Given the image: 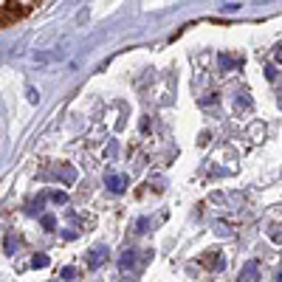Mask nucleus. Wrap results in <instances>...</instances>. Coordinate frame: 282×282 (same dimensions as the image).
Wrapping results in <instances>:
<instances>
[{"instance_id":"f257e3e1","label":"nucleus","mask_w":282,"mask_h":282,"mask_svg":"<svg viewBox=\"0 0 282 282\" xmlns=\"http://www.w3.org/2000/svg\"><path fill=\"white\" fill-rule=\"evenodd\" d=\"M34 6H37V3H0V29H3V25H12L14 20H20V17H25Z\"/></svg>"},{"instance_id":"f03ea898","label":"nucleus","mask_w":282,"mask_h":282,"mask_svg":"<svg viewBox=\"0 0 282 282\" xmlns=\"http://www.w3.org/2000/svg\"><path fill=\"white\" fill-rule=\"evenodd\" d=\"M237 279H240V282H260V263H257V260H248V263H243Z\"/></svg>"},{"instance_id":"7ed1b4c3","label":"nucleus","mask_w":282,"mask_h":282,"mask_svg":"<svg viewBox=\"0 0 282 282\" xmlns=\"http://www.w3.org/2000/svg\"><path fill=\"white\" fill-rule=\"evenodd\" d=\"M107 260V245H93L91 248V254H88V268L91 271H96L99 265Z\"/></svg>"},{"instance_id":"20e7f679","label":"nucleus","mask_w":282,"mask_h":282,"mask_svg":"<svg viewBox=\"0 0 282 282\" xmlns=\"http://www.w3.org/2000/svg\"><path fill=\"white\" fill-rule=\"evenodd\" d=\"M104 184H107V189H110V192H116V195H119V192H124V186H127V178H124V175H113V172H110V175L104 178Z\"/></svg>"},{"instance_id":"39448f33","label":"nucleus","mask_w":282,"mask_h":282,"mask_svg":"<svg viewBox=\"0 0 282 282\" xmlns=\"http://www.w3.org/2000/svg\"><path fill=\"white\" fill-rule=\"evenodd\" d=\"M220 68H223V71H234V68H243V57L220 54Z\"/></svg>"},{"instance_id":"423d86ee","label":"nucleus","mask_w":282,"mask_h":282,"mask_svg":"<svg viewBox=\"0 0 282 282\" xmlns=\"http://www.w3.org/2000/svg\"><path fill=\"white\" fill-rule=\"evenodd\" d=\"M57 178L65 181V184H74V181H76V170H74V166H62V170H57Z\"/></svg>"},{"instance_id":"0eeeda50","label":"nucleus","mask_w":282,"mask_h":282,"mask_svg":"<svg viewBox=\"0 0 282 282\" xmlns=\"http://www.w3.org/2000/svg\"><path fill=\"white\" fill-rule=\"evenodd\" d=\"M133 265H135V251H124V257L119 260V268L127 271V268H133Z\"/></svg>"},{"instance_id":"6e6552de","label":"nucleus","mask_w":282,"mask_h":282,"mask_svg":"<svg viewBox=\"0 0 282 282\" xmlns=\"http://www.w3.org/2000/svg\"><path fill=\"white\" fill-rule=\"evenodd\" d=\"M203 265H209V268H217V271H220L223 265H226V260H223L220 254H212V257H206V260H203Z\"/></svg>"},{"instance_id":"1a4fd4ad","label":"nucleus","mask_w":282,"mask_h":282,"mask_svg":"<svg viewBox=\"0 0 282 282\" xmlns=\"http://www.w3.org/2000/svg\"><path fill=\"white\" fill-rule=\"evenodd\" d=\"M48 263H51L48 254H34V257H31V265H34V268H45Z\"/></svg>"},{"instance_id":"9d476101","label":"nucleus","mask_w":282,"mask_h":282,"mask_svg":"<svg viewBox=\"0 0 282 282\" xmlns=\"http://www.w3.org/2000/svg\"><path fill=\"white\" fill-rule=\"evenodd\" d=\"M40 223H43L45 232H54V229H57V217L54 215H43V217H40Z\"/></svg>"},{"instance_id":"9b49d317","label":"nucleus","mask_w":282,"mask_h":282,"mask_svg":"<svg viewBox=\"0 0 282 282\" xmlns=\"http://www.w3.org/2000/svg\"><path fill=\"white\" fill-rule=\"evenodd\" d=\"M268 237H271V243H276V245H282V226H271V232H268Z\"/></svg>"},{"instance_id":"f8f14e48","label":"nucleus","mask_w":282,"mask_h":282,"mask_svg":"<svg viewBox=\"0 0 282 282\" xmlns=\"http://www.w3.org/2000/svg\"><path fill=\"white\" fill-rule=\"evenodd\" d=\"M51 203H57V206H65V203H68V195H65V192H51Z\"/></svg>"},{"instance_id":"ddd939ff","label":"nucleus","mask_w":282,"mask_h":282,"mask_svg":"<svg viewBox=\"0 0 282 282\" xmlns=\"http://www.w3.org/2000/svg\"><path fill=\"white\" fill-rule=\"evenodd\" d=\"M60 276H62V279H74L76 271H74V268H62V271H60Z\"/></svg>"},{"instance_id":"4468645a","label":"nucleus","mask_w":282,"mask_h":282,"mask_svg":"<svg viewBox=\"0 0 282 282\" xmlns=\"http://www.w3.org/2000/svg\"><path fill=\"white\" fill-rule=\"evenodd\" d=\"M265 76H268V82L276 79V68L274 65H265Z\"/></svg>"},{"instance_id":"2eb2a0df","label":"nucleus","mask_w":282,"mask_h":282,"mask_svg":"<svg viewBox=\"0 0 282 282\" xmlns=\"http://www.w3.org/2000/svg\"><path fill=\"white\" fill-rule=\"evenodd\" d=\"M237 107H251V99H248V96H243V93H240V99H237Z\"/></svg>"},{"instance_id":"dca6fc26","label":"nucleus","mask_w":282,"mask_h":282,"mask_svg":"<svg viewBox=\"0 0 282 282\" xmlns=\"http://www.w3.org/2000/svg\"><path fill=\"white\" fill-rule=\"evenodd\" d=\"M76 234H79L76 229H65V240H76Z\"/></svg>"},{"instance_id":"f3484780","label":"nucleus","mask_w":282,"mask_h":282,"mask_svg":"<svg viewBox=\"0 0 282 282\" xmlns=\"http://www.w3.org/2000/svg\"><path fill=\"white\" fill-rule=\"evenodd\" d=\"M147 226H150V220H147V217H141V220H138V232H147Z\"/></svg>"},{"instance_id":"a211bd4d","label":"nucleus","mask_w":282,"mask_h":282,"mask_svg":"<svg viewBox=\"0 0 282 282\" xmlns=\"http://www.w3.org/2000/svg\"><path fill=\"white\" fill-rule=\"evenodd\" d=\"M215 229H217V234H229V226H226V223H217Z\"/></svg>"},{"instance_id":"6ab92c4d","label":"nucleus","mask_w":282,"mask_h":282,"mask_svg":"<svg viewBox=\"0 0 282 282\" xmlns=\"http://www.w3.org/2000/svg\"><path fill=\"white\" fill-rule=\"evenodd\" d=\"M223 9H226V12H237V9H240V3H226Z\"/></svg>"},{"instance_id":"aec40b11","label":"nucleus","mask_w":282,"mask_h":282,"mask_svg":"<svg viewBox=\"0 0 282 282\" xmlns=\"http://www.w3.org/2000/svg\"><path fill=\"white\" fill-rule=\"evenodd\" d=\"M274 57H276V62H282V43L276 45V51H274Z\"/></svg>"},{"instance_id":"412c9836","label":"nucleus","mask_w":282,"mask_h":282,"mask_svg":"<svg viewBox=\"0 0 282 282\" xmlns=\"http://www.w3.org/2000/svg\"><path fill=\"white\" fill-rule=\"evenodd\" d=\"M276 282H282V271H279V274H276Z\"/></svg>"}]
</instances>
